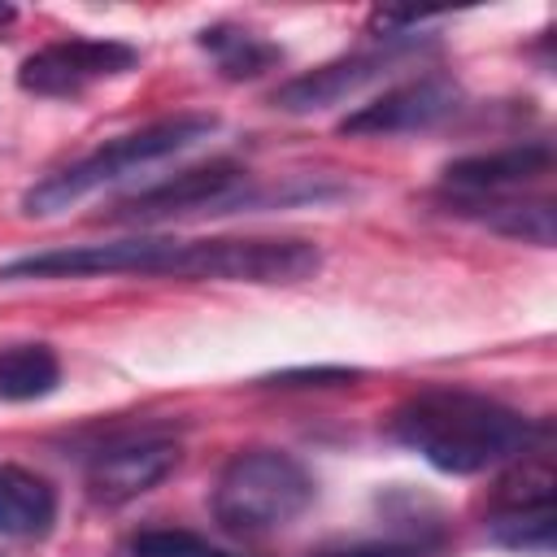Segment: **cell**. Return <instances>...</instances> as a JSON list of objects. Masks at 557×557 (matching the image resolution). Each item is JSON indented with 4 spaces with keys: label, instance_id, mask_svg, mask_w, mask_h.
<instances>
[{
    "label": "cell",
    "instance_id": "cell-4",
    "mask_svg": "<svg viewBox=\"0 0 557 557\" xmlns=\"http://www.w3.org/2000/svg\"><path fill=\"white\" fill-rule=\"evenodd\" d=\"M322 265L309 239H183L170 278L218 283H300Z\"/></svg>",
    "mask_w": 557,
    "mask_h": 557
},
{
    "label": "cell",
    "instance_id": "cell-18",
    "mask_svg": "<svg viewBox=\"0 0 557 557\" xmlns=\"http://www.w3.org/2000/svg\"><path fill=\"white\" fill-rule=\"evenodd\" d=\"M357 379V370L344 366H318V370H283L274 379H265L270 387H331V383H348Z\"/></svg>",
    "mask_w": 557,
    "mask_h": 557
},
{
    "label": "cell",
    "instance_id": "cell-13",
    "mask_svg": "<svg viewBox=\"0 0 557 557\" xmlns=\"http://www.w3.org/2000/svg\"><path fill=\"white\" fill-rule=\"evenodd\" d=\"M61 383V361L48 344H13L0 348V400H44Z\"/></svg>",
    "mask_w": 557,
    "mask_h": 557
},
{
    "label": "cell",
    "instance_id": "cell-9",
    "mask_svg": "<svg viewBox=\"0 0 557 557\" xmlns=\"http://www.w3.org/2000/svg\"><path fill=\"white\" fill-rule=\"evenodd\" d=\"M178 466V444L148 435V440H126L104 448L87 466V492L96 505H126L144 492H152L170 470Z\"/></svg>",
    "mask_w": 557,
    "mask_h": 557
},
{
    "label": "cell",
    "instance_id": "cell-14",
    "mask_svg": "<svg viewBox=\"0 0 557 557\" xmlns=\"http://www.w3.org/2000/svg\"><path fill=\"white\" fill-rule=\"evenodd\" d=\"M200 48L218 61V70L226 78H257L283 61L278 44H270L244 26H209V30H200Z\"/></svg>",
    "mask_w": 557,
    "mask_h": 557
},
{
    "label": "cell",
    "instance_id": "cell-19",
    "mask_svg": "<svg viewBox=\"0 0 557 557\" xmlns=\"http://www.w3.org/2000/svg\"><path fill=\"white\" fill-rule=\"evenodd\" d=\"M4 22H13V4H0V26Z\"/></svg>",
    "mask_w": 557,
    "mask_h": 557
},
{
    "label": "cell",
    "instance_id": "cell-15",
    "mask_svg": "<svg viewBox=\"0 0 557 557\" xmlns=\"http://www.w3.org/2000/svg\"><path fill=\"white\" fill-rule=\"evenodd\" d=\"M487 531L505 548L548 553L553 548V531H557V509L553 505H544V509H496L492 522H487Z\"/></svg>",
    "mask_w": 557,
    "mask_h": 557
},
{
    "label": "cell",
    "instance_id": "cell-11",
    "mask_svg": "<svg viewBox=\"0 0 557 557\" xmlns=\"http://www.w3.org/2000/svg\"><path fill=\"white\" fill-rule=\"evenodd\" d=\"M396 57V44L379 48V52H352V57H339V61H326L292 83H283L274 91V109L283 113H313V109H326V104H339L348 100L352 91H361L366 83H374L387 61Z\"/></svg>",
    "mask_w": 557,
    "mask_h": 557
},
{
    "label": "cell",
    "instance_id": "cell-1",
    "mask_svg": "<svg viewBox=\"0 0 557 557\" xmlns=\"http://www.w3.org/2000/svg\"><path fill=\"white\" fill-rule=\"evenodd\" d=\"M392 440L413 448L444 474H483L535 444V426L527 413L457 387H431L409 396L392 422Z\"/></svg>",
    "mask_w": 557,
    "mask_h": 557
},
{
    "label": "cell",
    "instance_id": "cell-2",
    "mask_svg": "<svg viewBox=\"0 0 557 557\" xmlns=\"http://www.w3.org/2000/svg\"><path fill=\"white\" fill-rule=\"evenodd\" d=\"M218 131V117L213 113H174V117H161V122H148L96 152H87L83 161L48 174L44 183H35L26 196H22V209L35 213V218H48V213H61L70 205H78L83 196L100 191L104 183H117L126 178L131 170L139 165H152L161 157H174L200 139H209Z\"/></svg>",
    "mask_w": 557,
    "mask_h": 557
},
{
    "label": "cell",
    "instance_id": "cell-7",
    "mask_svg": "<svg viewBox=\"0 0 557 557\" xmlns=\"http://www.w3.org/2000/svg\"><path fill=\"white\" fill-rule=\"evenodd\" d=\"M457 109H461V87L444 74H426V78L400 83V87L383 91L379 100L352 109L339 122V135H352V139L413 135V131H431V126L448 122Z\"/></svg>",
    "mask_w": 557,
    "mask_h": 557
},
{
    "label": "cell",
    "instance_id": "cell-16",
    "mask_svg": "<svg viewBox=\"0 0 557 557\" xmlns=\"http://www.w3.org/2000/svg\"><path fill=\"white\" fill-rule=\"evenodd\" d=\"M122 553L126 557H239V553H226V548H218L205 535L183 531V527H148V531H135Z\"/></svg>",
    "mask_w": 557,
    "mask_h": 557
},
{
    "label": "cell",
    "instance_id": "cell-6",
    "mask_svg": "<svg viewBox=\"0 0 557 557\" xmlns=\"http://www.w3.org/2000/svg\"><path fill=\"white\" fill-rule=\"evenodd\" d=\"M139 52L122 39H57L30 52L17 70V87L30 96H78L100 78L135 70Z\"/></svg>",
    "mask_w": 557,
    "mask_h": 557
},
{
    "label": "cell",
    "instance_id": "cell-3",
    "mask_svg": "<svg viewBox=\"0 0 557 557\" xmlns=\"http://www.w3.org/2000/svg\"><path fill=\"white\" fill-rule=\"evenodd\" d=\"M313 505L309 470L278 448L235 453L213 483V518L231 535H270Z\"/></svg>",
    "mask_w": 557,
    "mask_h": 557
},
{
    "label": "cell",
    "instance_id": "cell-10",
    "mask_svg": "<svg viewBox=\"0 0 557 557\" xmlns=\"http://www.w3.org/2000/svg\"><path fill=\"white\" fill-rule=\"evenodd\" d=\"M553 170V148L548 144H509L496 152H474L461 157L444 170V187L453 200H483V196H509L522 183H535Z\"/></svg>",
    "mask_w": 557,
    "mask_h": 557
},
{
    "label": "cell",
    "instance_id": "cell-17",
    "mask_svg": "<svg viewBox=\"0 0 557 557\" xmlns=\"http://www.w3.org/2000/svg\"><path fill=\"white\" fill-rule=\"evenodd\" d=\"M313 557H435L431 544L422 540H370V544H348V548H326Z\"/></svg>",
    "mask_w": 557,
    "mask_h": 557
},
{
    "label": "cell",
    "instance_id": "cell-12",
    "mask_svg": "<svg viewBox=\"0 0 557 557\" xmlns=\"http://www.w3.org/2000/svg\"><path fill=\"white\" fill-rule=\"evenodd\" d=\"M57 522V492L44 474L0 461V535L39 540Z\"/></svg>",
    "mask_w": 557,
    "mask_h": 557
},
{
    "label": "cell",
    "instance_id": "cell-5",
    "mask_svg": "<svg viewBox=\"0 0 557 557\" xmlns=\"http://www.w3.org/2000/svg\"><path fill=\"white\" fill-rule=\"evenodd\" d=\"M183 239L170 235H131L113 244H74V248H48L0 265L4 283L22 278H100V274H161L170 278L174 257Z\"/></svg>",
    "mask_w": 557,
    "mask_h": 557
},
{
    "label": "cell",
    "instance_id": "cell-8",
    "mask_svg": "<svg viewBox=\"0 0 557 557\" xmlns=\"http://www.w3.org/2000/svg\"><path fill=\"white\" fill-rule=\"evenodd\" d=\"M248 196V170L235 161H209L196 170H183L139 196H131L117 218L126 222H161V218H178V213H222L231 205H239Z\"/></svg>",
    "mask_w": 557,
    "mask_h": 557
}]
</instances>
